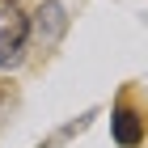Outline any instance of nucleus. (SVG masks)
I'll return each mask as SVG.
<instances>
[{
	"instance_id": "obj_1",
	"label": "nucleus",
	"mask_w": 148,
	"mask_h": 148,
	"mask_svg": "<svg viewBox=\"0 0 148 148\" xmlns=\"http://www.w3.org/2000/svg\"><path fill=\"white\" fill-rule=\"evenodd\" d=\"M30 47V17L17 9L0 13V68H17Z\"/></svg>"
},
{
	"instance_id": "obj_3",
	"label": "nucleus",
	"mask_w": 148,
	"mask_h": 148,
	"mask_svg": "<svg viewBox=\"0 0 148 148\" xmlns=\"http://www.w3.org/2000/svg\"><path fill=\"white\" fill-rule=\"evenodd\" d=\"M110 136H114L119 148H136L140 140H144V114L123 102L119 110H114V119H110Z\"/></svg>"
},
{
	"instance_id": "obj_2",
	"label": "nucleus",
	"mask_w": 148,
	"mask_h": 148,
	"mask_svg": "<svg viewBox=\"0 0 148 148\" xmlns=\"http://www.w3.org/2000/svg\"><path fill=\"white\" fill-rule=\"evenodd\" d=\"M64 25H68V17H64V4H59V0H47L42 9L30 17V38H34V42L47 51V47H55V42H59Z\"/></svg>"
}]
</instances>
